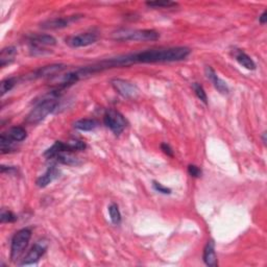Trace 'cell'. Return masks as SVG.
Instances as JSON below:
<instances>
[{"label": "cell", "instance_id": "12", "mask_svg": "<svg viewBox=\"0 0 267 267\" xmlns=\"http://www.w3.org/2000/svg\"><path fill=\"white\" fill-rule=\"evenodd\" d=\"M81 18H83V15H75V16H68V17H59V18H53L46 20V21L42 22L40 24V28L43 30H62L65 28H68V26L77 21Z\"/></svg>", "mask_w": 267, "mask_h": 267}, {"label": "cell", "instance_id": "24", "mask_svg": "<svg viewBox=\"0 0 267 267\" xmlns=\"http://www.w3.org/2000/svg\"><path fill=\"white\" fill-rule=\"evenodd\" d=\"M17 219L18 216L12 211L5 209L1 210V214H0V222H1V223H13L17 222Z\"/></svg>", "mask_w": 267, "mask_h": 267}, {"label": "cell", "instance_id": "17", "mask_svg": "<svg viewBox=\"0 0 267 267\" xmlns=\"http://www.w3.org/2000/svg\"><path fill=\"white\" fill-rule=\"evenodd\" d=\"M72 153L73 152H61L51 160H53V161H56L59 164H64V165H68V166L81 165L82 164L81 160H79L78 158H76L75 156H73Z\"/></svg>", "mask_w": 267, "mask_h": 267}, {"label": "cell", "instance_id": "28", "mask_svg": "<svg viewBox=\"0 0 267 267\" xmlns=\"http://www.w3.org/2000/svg\"><path fill=\"white\" fill-rule=\"evenodd\" d=\"M161 149L165 153V155H167L170 158H172L173 156H175V151H173V149L171 148V146L168 143H162L161 144Z\"/></svg>", "mask_w": 267, "mask_h": 267}, {"label": "cell", "instance_id": "13", "mask_svg": "<svg viewBox=\"0 0 267 267\" xmlns=\"http://www.w3.org/2000/svg\"><path fill=\"white\" fill-rule=\"evenodd\" d=\"M205 74H206L207 78L210 79V81L212 82L213 86H214V88L220 93V94H223V95L229 94V92H230L229 86L226 85V83L223 81V79H222L218 76L215 70L213 69L211 66H206Z\"/></svg>", "mask_w": 267, "mask_h": 267}, {"label": "cell", "instance_id": "6", "mask_svg": "<svg viewBox=\"0 0 267 267\" xmlns=\"http://www.w3.org/2000/svg\"><path fill=\"white\" fill-rule=\"evenodd\" d=\"M104 123L116 136L120 135L128 125V121L124 116L115 109H108L105 111L104 115Z\"/></svg>", "mask_w": 267, "mask_h": 267}, {"label": "cell", "instance_id": "14", "mask_svg": "<svg viewBox=\"0 0 267 267\" xmlns=\"http://www.w3.org/2000/svg\"><path fill=\"white\" fill-rule=\"evenodd\" d=\"M59 175H61V171H59L58 167L56 165H50L43 175L37 178L36 185L39 188H45V187H47L53 181H56Z\"/></svg>", "mask_w": 267, "mask_h": 267}, {"label": "cell", "instance_id": "27", "mask_svg": "<svg viewBox=\"0 0 267 267\" xmlns=\"http://www.w3.org/2000/svg\"><path fill=\"white\" fill-rule=\"evenodd\" d=\"M1 173H8V175L14 176L16 173H18V168H16L15 166H1Z\"/></svg>", "mask_w": 267, "mask_h": 267}, {"label": "cell", "instance_id": "10", "mask_svg": "<svg viewBox=\"0 0 267 267\" xmlns=\"http://www.w3.org/2000/svg\"><path fill=\"white\" fill-rule=\"evenodd\" d=\"M29 42L33 56L36 55L37 51L43 53V51H45L44 47L46 46L57 45V40L55 37H52L51 35H43V33H35V35L30 36Z\"/></svg>", "mask_w": 267, "mask_h": 267}, {"label": "cell", "instance_id": "23", "mask_svg": "<svg viewBox=\"0 0 267 267\" xmlns=\"http://www.w3.org/2000/svg\"><path fill=\"white\" fill-rule=\"evenodd\" d=\"M192 89L194 91L196 97L200 100V102L204 103L205 104H208V96H207V93L202 85L198 83H193Z\"/></svg>", "mask_w": 267, "mask_h": 267}, {"label": "cell", "instance_id": "18", "mask_svg": "<svg viewBox=\"0 0 267 267\" xmlns=\"http://www.w3.org/2000/svg\"><path fill=\"white\" fill-rule=\"evenodd\" d=\"M98 125H99V123H98L97 120L90 119V118L79 119V120H77V121L74 122V124H73L74 129L81 131V132L94 131Z\"/></svg>", "mask_w": 267, "mask_h": 267}, {"label": "cell", "instance_id": "4", "mask_svg": "<svg viewBox=\"0 0 267 267\" xmlns=\"http://www.w3.org/2000/svg\"><path fill=\"white\" fill-rule=\"evenodd\" d=\"M31 238V230L24 228L15 233L11 242V260L15 262L23 255L24 251L28 248L30 240Z\"/></svg>", "mask_w": 267, "mask_h": 267}, {"label": "cell", "instance_id": "11", "mask_svg": "<svg viewBox=\"0 0 267 267\" xmlns=\"http://www.w3.org/2000/svg\"><path fill=\"white\" fill-rule=\"evenodd\" d=\"M66 68V65L64 64H51L47 66L40 67V68L32 71L31 73L26 74L22 79H38V78H45V77H51L56 76L59 73H61Z\"/></svg>", "mask_w": 267, "mask_h": 267}, {"label": "cell", "instance_id": "21", "mask_svg": "<svg viewBox=\"0 0 267 267\" xmlns=\"http://www.w3.org/2000/svg\"><path fill=\"white\" fill-rule=\"evenodd\" d=\"M148 8L152 9H171L178 5L177 2L170 0H157V1H148L145 3Z\"/></svg>", "mask_w": 267, "mask_h": 267}, {"label": "cell", "instance_id": "3", "mask_svg": "<svg viewBox=\"0 0 267 267\" xmlns=\"http://www.w3.org/2000/svg\"><path fill=\"white\" fill-rule=\"evenodd\" d=\"M112 38L119 42L157 41L160 38V33L155 30L120 29L113 32Z\"/></svg>", "mask_w": 267, "mask_h": 267}, {"label": "cell", "instance_id": "7", "mask_svg": "<svg viewBox=\"0 0 267 267\" xmlns=\"http://www.w3.org/2000/svg\"><path fill=\"white\" fill-rule=\"evenodd\" d=\"M111 85L113 89L116 91L117 94L122 96L123 98H136L139 95L138 87L126 79L122 78H113L111 81Z\"/></svg>", "mask_w": 267, "mask_h": 267}, {"label": "cell", "instance_id": "20", "mask_svg": "<svg viewBox=\"0 0 267 267\" xmlns=\"http://www.w3.org/2000/svg\"><path fill=\"white\" fill-rule=\"evenodd\" d=\"M108 211H109V215H110V219L113 224L115 225H119L120 223H121L122 222V216H121V213H120V210H119V207L117 204H111L109 206L108 208Z\"/></svg>", "mask_w": 267, "mask_h": 267}, {"label": "cell", "instance_id": "5", "mask_svg": "<svg viewBox=\"0 0 267 267\" xmlns=\"http://www.w3.org/2000/svg\"><path fill=\"white\" fill-rule=\"evenodd\" d=\"M87 145L81 140H70L68 142L57 141L51 148L46 149L44 152V157L48 160L55 158L57 155L61 152H75L79 150L86 149Z\"/></svg>", "mask_w": 267, "mask_h": 267}, {"label": "cell", "instance_id": "22", "mask_svg": "<svg viewBox=\"0 0 267 267\" xmlns=\"http://www.w3.org/2000/svg\"><path fill=\"white\" fill-rule=\"evenodd\" d=\"M18 79L16 77H8L3 79L0 85V92H1V96H4L6 93L10 92L16 86Z\"/></svg>", "mask_w": 267, "mask_h": 267}, {"label": "cell", "instance_id": "30", "mask_svg": "<svg viewBox=\"0 0 267 267\" xmlns=\"http://www.w3.org/2000/svg\"><path fill=\"white\" fill-rule=\"evenodd\" d=\"M262 140H263V143L265 144V143H266V132H264V133L262 134Z\"/></svg>", "mask_w": 267, "mask_h": 267}, {"label": "cell", "instance_id": "15", "mask_svg": "<svg viewBox=\"0 0 267 267\" xmlns=\"http://www.w3.org/2000/svg\"><path fill=\"white\" fill-rule=\"evenodd\" d=\"M203 260L207 266L210 267H216L218 265L217 261V256L215 252V242L214 240H209L207 242L205 249H204V255Z\"/></svg>", "mask_w": 267, "mask_h": 267}, {"label": "cell", "instance_id": "16", "mask_svg": "<svg viewBox=\"0 0 267 267\" xmlns=\"http://www.w3.org/2000/svg\"><path fill=\"white\" fill-rule=\"evenodd\" d=\"M234 57H235V59L238 62V64L244 67L245 69H248V70H255L256 69V63L253 62V59L248 55V53H245L243 50L237 49L235 51V53H234Z\"/></svg>", "mask_w": 267, "mask_h": 267}, {"label": "cell", "instance_id": "9", "mask_svg": "<svg viewBox=\"0 0 267 267\" xmlns=\"http://www.w3.org/2000/svg\"><path fill=\"white\" fill-rule=\"evenodd\" d=\"M48 249V241L45 239H41L37 241L35 244L32 245V248L30 250V252L26 253V256L23 258L22 262H20V266H25V265H32L36 264L40 261L44 253L46 252Z\"/></svg>", "mask_w": 267, "mask_h": 267}, {"label": "cell", "instance_id": "8", "mask_svg": "<svg viewBox=\"0 0 267 267\" xmlns=\"http://www.w3.org/2000/svg\"><path fill=\"white\" fill-rule=\"evenodd\" d=\"M98 39V32L91 30L69 37L68 39H66V44L72 48H81L96 43Z\"/></svg>", "mask_w": 267, "mask_h": 267}, {"label": "cell", "instance_id": "29", "mask_svg": "<svg viewBox=\"0 0 267 267\" xmlns=\"http://www.w3.org/2000/svg\"><path fill=\"white\" fill-rule=\"evenodd\" d=\"M259 22L261 24H265L267 22V11H264L259 17Z\"/></svg>", "mask_w": 267, "mask_h": 267}, {"label": "cell", "instance_id": "2", "mask_svg": "<svg viewBox=\"0 0 267 267\" xmlns=\"http://www.w3.org/2000/svg\"><path fill=\"white\" fill-rule=\"evenodd\" d=\"M59 94L61 91L55 90L50 92L36 104V105L30 110L29 115L26 116L25 122L28 124H39L47 117L49 114H52L59 110Z\"/></svg>", "mask_w": 267, "mask_h": 267}, {"label": "cell", "instance_id": "25", "mask_svg": "<svg viewBox=\"0 0 267 267\" xmlns=\"http://www.w3.org/2000/svg\"><path fill=\"white\" fill-rule=\"evenodd\" d=\"M152 188L155 189V191L161 193V194H164V195H169L172 192V190L170 188H168V187H166L163 184L159 183L157 181L152 182Z\"/></svg>", "mask_w": 267, "mask_h": 267}, {"label": "cell", "instance_id": "19", "mask_svg": "<svg viewBox=\"0 0 267 267\" xmlns=\"http://www.w3.org/2000/svg\"><path fill=\"white\" fill-rule=\"evenodd\" d=\"M17 55V49L14 46H8L1 50L0 53V66L3 67L8 64H11Z\"/></svg>", "mask_w": 267, "mask_h": 267}, {"label": "cell", "instance_id": "1", "mask_svg": "<svg viewBox=\"0 0 267 267\" xmlns=\"http://www.w3.org/2000/svg\"><path fill=\"white\" fill-rule=\"evenodd\" d=\"M191 50L184 46L168 48L148 49L135 53L118 56L100 61L91 66H86L85 71L87 75L90 76L95 73L102 72L112 68H120V67H128L133 64H149V63H170L179 62L186 59L190 56Z\"/></svg>", "mask_w": 267, "mask_h": 267}, {"label": "cell", "instance_id": "26", "mask_svg": "<svg viewBox=\"0 0 267 267\" xmlns=\"http://www.w3.org/2000/svg\"><path fill=\"white\" fill-rule=\"evenodd\" d=\"M188 173H189L190 177L195 178H200L203 176L202 169H200L198 166H196L194 164L188 165Z\"/></svg>", "mask_w": 267, "mask_h": 267}]
</instances>
